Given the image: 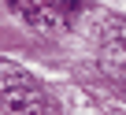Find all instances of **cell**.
I'll list each match as a JSON object with an SVG mask.
<instances>
[{
    "label": "cell",
    "instance_id": "1",
    "mask_svg": "<svg viewBox=\"0 0 126 115\" xmlns=\"http://www.w3.org/2000/svg\"><path fill=\"white\" fill-rule=\"evenodd\" d=\"M0 111L8 115H45L48 97L33 74L15 67L11 60H0Z\"/></svg>",
    "mask_w": 126,
    "mask_h": 115
},
{
    "label": "cell",
    "instance_id": "2",
    "mask_svg": "<svg viewBox=\"0 0 126 115\" xmlns=\"http://www.w3.org/2000/svg\"><path fill=\"white\" fill-rule=\"evenodd\" d=\"M8 4L33 26V30H59L63 26V11L59 0H8Z\"/></svg>",
    "mask_w": 126,
    "mask_h": 115
},
{
    "label": "cell",
    "instance_id": "3",
    "mask_svg": "<svg viewBox=\"0 0 126 115\" xmlns=\"http://www.w3.org/2000/svg\"><path fill=\"white\" fill-rule=\"evenodd\" d=\"M100 63L111 74H126V22H108L104 26V48H100Z\"/></svg>",
    "mask_w": 126,
    "mask_h": 115
}]
</instances>
